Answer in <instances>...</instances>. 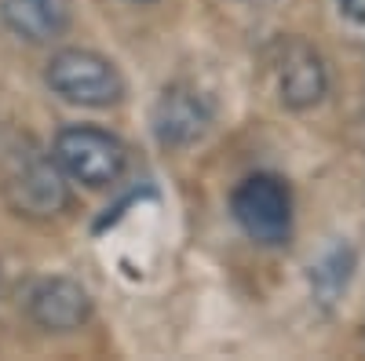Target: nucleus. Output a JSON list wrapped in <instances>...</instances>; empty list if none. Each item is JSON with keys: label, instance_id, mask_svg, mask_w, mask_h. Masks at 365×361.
<instances>
[{"label": "nucleus", "instance_id": "3", "mask_svg": "<svg viewBox=\"0 0 365 361\" xmlns=\"http://www.w3.org/2000/svg\"><path fill=\"white\" fill-rule=\"evenodd\" d=\"M55 164L63 168L81 187H110L120 179V172L128 168V150L117 135L91 128V125H73L55 135Z\"/></svg>", "mask_w": 365, "mask_h": 361}, {"label": "nucleus", "instance_id": "10", "mask_svg": "<svg viewBox=\"0 0 365 361\" xmlns=\"http://www.w3.org/2000/svg\"><path fill=\"white\" fill-rule=\"evenodd\" d=\"M237 4H249V8H267V4H274V0H237Z\"/></svg>", "mask_w": 365, "mask_h": 361}, {"label": "nucleus", "instance_id": "8", "mask_svg": "<svg viewBox=\"0 0 365 361\" xmlns=\"http://www.w3.org/2000/svg\"><path fill=\"white\" fill-rule=\"evenodd\" d=\"M0 15L15 37L51 44L70 29V0H0Z\"/></svg>", "mask_w": 365, "mask_h": 361}, {"label": "nucleus", "instance_id": "1", "mask_svg": "<svg viewBox=\"0 0 365 361\" xmlns=\"http://www.w3.org/2000/svg\"><path fill=\"white\" fill-rule=\"evenodd\" d=\"M230 216L256 245H285L292 234V190L278 175H249L230 194Z\"/></svg>", "mask_w": 365, "mask_h": 361}, {"label": "nucleus", "instance_id": "4", "mask_svg": "<svg viewBox=\"0 0 365 361\" xmlns=\"http://www.w3.org/2000/svg\"><path fill=\"white\" fill-rule=\"evenodd\" d=\"M270 70H274V88L278 99L289 110H311L325 99L329 92V70L325 58L299 37H285L270 51Z\"/></svg>", "mask_w": 365, "mask_h": 361}, {"label": "nucleus", "instance_id": "6", "mask_svg": "<svg viewBox=\"0 0 365 361\" xmlns=\"http://www.w3.org/2000/svg\"><path fill=\"white\" fill-rule=\"evenodd\" d=\"M8 201L26 216H37V219H48V216H58L66 212L70 204V190H66V175L63 168L44 157H29L8 183Z\"/></svg>", "mask_w": 365, "mask_h": 361}, {"label": "nucleus", "instance_id": "11", "mask_svg": "<svg viewBox=\"0 0 365 361\" xmlns=\"http://www.w3.org/2000/svg\"><path fill=\"white\" fill-rule=\"evenodd\" d=\"M135 4H150V0H135Z\"/></svg>", "mask_w": 365, "mask_h": 361}, {"label": "nucleus", "instance_id": "7", "mask_svg": "<svg viewBox=\"0 0 365 361\" xmlns=\"http://www.w3.org/2000/svg\"><path fill=\"white\" fill-rule=\"evenodd\" d=\"M26 310L48 333H73L91 318V295L70 278H44L29 288Z\"/></svg>", "mask_w": 365, "mask_h": 361}, {"label": "nucleus", "instance_id": "2", "mask_svg": "<svg viewBox=\"0 0 365 361\" xmlns=\"http://www.w3.org/2000/svg\"><path fill=\"white\" fill-rule=\"evenodd\" d=\"M48 88L73 106H113L125 95V77L106 55L88 48H66L51 55L44 70Z\"/></svg>", "mask_w": 365, "mask_h": 361}, {"label": "nucleus", "instance_id": "5", "mask_svg": "<svg viewBox=\"0 0 365 361\" xmlns=\"http://www.w3.org/2000/svg\"><path fill=\"white\" fill-rule=\"evenodd\" d=\"M212 120H216V110L194 84H168L154 103V113H150L158 142L168 150H187L201 142L212 128Z\"/></svg>", "mask_w": 365, "mask_h": 361}, {"label": "nucleus", "instance_id": "9", "mask_svg": "<svg viewBox=\"0 0 365 361\" xmlns=\"http://www.w3.org/2000/svg\"><path fill=\"white\" fill-rule=\"evenodd\" d=\"M336 8H340V15H344L347 22L365 26V0H336Z\"/></svg>", "mask_w": 365, "mask_h": 361}]
</instances>
